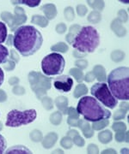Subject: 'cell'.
Wrapping results in <instances>:
<instances>
[{
	"label": "cell",
	"mask_w": 129,
	"mask_h": 154,
	"mask_svg": "<svg viewBox=\"0 0 129 154\" xmlns=\"http://www.w3.org/2000/svg\"><path fill=\"white\" fill-rule=\"evenodd\" d=\"M30 136L32 138V140H34V141H40L42 139V134L38 130L33 131Z\"/></svg>",
	"instance_id": "cell-37"
},
{
	"label": "cell",
	"mask_w": 129,
	"mask_h": 154,
	"mask_svg": "<svg viewBox=\"0 0 129 154\" xmlns=\"http://www.w3.org/2000/svg\"><path fill=\"white\" fill-rule=\"evenodd\" d=\"M73 55L75 56V57H84L86 56L85 53H83V54H81V53H79V51H74L73 52Z\"/></svg>",
	"instance_id": "cell-49"
},
{
	"label": "cell",
	"mask_w": 129,
	"mask_h": 154,
	"mask_svg": "<svg viewBox=\"0 0 129 154\" xmlns=\"http://www.w3.org/2000/svg\"><path fill=\"white\" fill-rule=\"evenodd\" d=\"M87 3L91 8H93L94 10H96V11H98V12L102 11L104 8V5H105L104 1H87Z\"/></svg>",
	"instance_id": "cell-22"
},
{
	"label": "cell",
	"mask_w": 129,
	"mask_h": 154,
	"mask_svg": "<svg viewBox=\"0 0 129 154\" xmlns=\"http://www.w3.org/2000/svg\"><path fill=\"white\" fill-rule=\"evenodd\" d=\"M77 111L79 115L83 116L84 120L93 122L108 119L111 116V112L104 105L94 97L90 96H84L79 99Z\"/></svg>",
	"instance_id": "cell-2"
},
{
	"label": "cell",
	"mask_w": 129,
	"mask_h": 154,
	"mask_svg": "<svg viewBox=\"0 0 129 154\" xmlns=\"http://www.w3.org/2000/svg\"><path fill=\"white\" fill-rule=\"evenodd\" d=\"M9 50L7 49V47L0 44V64L1 63H5L8 61L9 58Z\"/></svg>",
	"instance_id": "cell-18"
},
{
	"label": "cell",
	"mask_w": 129,
	"mask_h": 154,
	"mask_svg": "<svg viewBox=\"0 0 129 154\" xmlns=\"http://www.w3.org/2000/svg\"><path fill=\"white\" fill-rule=\"evenodd\" d=\"M115 140L118 142H122L124 140L126 142H128V132H116Z\"/></svg>",
	"instance_id": "cell-28"
},
{
	"label": "cell",
	"mask_w": 129,
	"mask_h": 154,
	"mask_svg": "<svg viewBox=\"0 0 129 154\" xmlns=\"http://www.w3.org/2000/svg\"><path fill=\"white\" fill-rule=\"evenodd\" d=\"M87 11L88 10H87L86 6H84V5H79L77 7V12H78L79 17H84L86 15Z\"/></svg>",
	"instance_id": "cell-35"
},
{
	"label": "cell",
	"mask_w": 129,
	"mask_h": 154,
	"mask_svg": "<svg viewBox=\"0 0 129 154\" xmlns=\"http://www.w3.org/2000/svg\"><path fill=\"white\" fill-rule=\"evenodd\" d=\"M41 70L47 76H54L61 75L65 67L66 60L60 53L53 52L48 54L41 60Z\"/></svg>",
	"instance_id": "cell-5"
},
{
	"label": "cell",
	"mask_w": 129,
	"mask_h": 154,
	"mask_svg": "<svg viewBox=\"0 0 129 154\" xmlns=\"http://www.w3.org/2000/svg\"><path fill=\"white\" fill-rule=\"evenodd\" d=\"M88 153H99V149L95 144H90L87 148Z\"/></svg>",
	"instance_id": "cell-40"
},
{
	"label": "cell",
	"mask_w": 129,
	"mask_h": 154,
	"mask_svg": "<svg viewBox=\"0 0 129 154\" xmlns=\"http://www.w3.org/2000/svg\"><path fill=\"white\" fill-rule=\"evenodd\" d=\"M70 74L76 78V80L78 81V82H82L83 80L84 79V72L82 71L81 69H76V68L72 69L70 70Z\"/></svg>",
	"instance_id": "cell-21"
},
{
	"label": "cell",
	"mask_w": 129,
	"mask_h": 154,
	"mask_svg": "<svg viewBox=\"0 0 129 154\" xmlns=\"http://www.w3.org/2000/svg\"><path fill=\"white\" fill-rule=\"evenodd\" d=\"M4 81H5V74H4V71H3V69L0 68V86L3 84L4 82Z\"/></svg>",
	"instance_id": "cell-46"
},
{
	"label": "cell",
	"mask_w": 129,
	"mask_h": 154,
	"mask_svg": "<svg viewBox=\"0 0 129 154\" xmlns=\"http://www.w3.org/2000/svg\"><path fill=\"white\" fill-rule=\"evenodd\" d=\"M93 73L95 75V78L99 82H104L106 81V71H105V69L102 65H96V66L94 67Z\"/></svg>",
	"instance_id": "cell-12"
},
{
	"label": "cell",
	"mask_w": 129,
	"mask_h": 154,
	"mask_svg": "<svg viewBox=\"0 0 129 154\" xmlns=\"http://www.w3.org/2000/svg\"><path fill=\"white\" fill-rule=\"evenodd\" d=\"M102 154H106V153H116V151L115 150H114V149H106V150H104V151H102Z\"/></svg>",
	"instance_id": "cell-47"
},
{
	"label": "cell",
	"mask_w": 129,
	"mask_h": 154,
	"mask_svg": "<svg viewBox=\"0 0 129 154\" xmlns=\"http://www.w3.org/2000/svg\"><path fill=\"white\" fill-rule=\"evenodd\" d=\"M72 44L81 53H92L100 44V34L92 26H85L81 28Z\"/></svg>",
	"instance_id": "cell-4"
},
{
	"label": "cell",
	"mask_w": 129,
	"mask_h": 154,
	"mask_svg": "<svg viewBox=\"0 0 129 154\" xmlns=\"http://www.w3.org/2000/svg\"><path fill=\"white\" fill-rule=\"evenodd\" d=\"M118 20L120 21V22H121V23H125V22H127V13L126 12V11H124V10H121V11H120L118 12Z\"/></svg>",
	"instance_id": "cell-33"
},
{
	"label": "cell",
	"mask_w": 129,
	"mask_h": 154,
	"mask_svg": "<svg viewBox=\"0 0 129 154\" xmlns=\"http://www.w3.org/2000/svg\"><path fill=\"white\" fill-rule=\"evenodd\" d=\"M65 99H66V97H62V105H63V101H64V100H65ZM66 105H67V101H66V102H65V106H66ZM57 106H58V107H59V108H60V109H62V106L60 105H57Z\"/></svg>",
	"instance_id": "cell-50"
},
{
	"label": "cell",
	"mask_w": 129,
	"mask_h": 154,
	"mask_svg": "<svg viewBox=\"0 0 129 154\" xmlns=\"http://www.w3.org/2000/svg\"><path fill=\"white\" fill-rule=\"evenodd\" d=\"M5 153L6 154H31L32 152L27 148L26 146H20V145H17L15 146H12L11 148H9L6 151Z\"/></svg>",
	"instance_id": "cell-10"
},
{
	"label": "cell",
	"mask_w": 129,
	"mask_h": 154,
	"mask_svg": "<svg viewBox=\"0 0 129 154\" xmlns=\"http://www.w3.org/2000/svg\"><path fill=\"white\" fill-rule=\"evenodd\" d=\"M113 130H114L115 132H124L127 129V126L124 122H114L112 125Z\"/></svg>",
	"instance_id": "cell-29"
},
{
	"label": "cell",
	"mask_w": 129,
	"mask_h": 154,
	"mask_svg": "<svg viewBox=\"0 0 129 154\" xmlns=\"http://www.w3.org/2000/svg\"><path fill=\"white\" fill-rule=\"evenodd\" d=\"M126 113H127V111L122 110V109H120L117 111H115V113L114 114V120L117 121V120L123 119L124 117H125V116H126Z\"/></svg>",
	"instance_id": "cell-31"
},
{
	"label": "cell",
	"mask_w": 129,
	"mask_h": 154,
	"mask_svg": "<svg viewBox=\"0 0 129 154\" xmlns=\"http://www.w3.org/2000/svg\"><path fill=\"white\" fill-rule=\"evenodd\" d=\"M120 109H122V110L127 111V110H128V104L126 103V102H122L120 105Z\"/></svg>",
	"instance_id": "cell-45"
},
{
	"label": "cell",
	"mask_w": 129,
	"mask_h": 154,
	"mask_svg": "<svg viewBox=\"0 0 129 154\" xmlns=\"http://www.w3.org/2000/svg\"><path fill=\"white\" fill-rule=\"evenodd\" d=\"M57 140V134H48L47 137L45 138V140L43 141V145H44V147L46 148H49V142H51V145L53 146V145L56 142Z\"/></svg>",
	"instance_id": "cell-23"
},
{
	"label": "cell",
	"mask_w": 129,
	"mask_h": 154,
	"mask_svg": "<svg viewBox=\"0 0 129 154\" xmlns=\"http://www.w3.org/2000/svg\"><path fill=\"white\" fill-rule=\"evenodd\" d=\"M6 147H7L6 140L2 134H0V154L5 153Z\"/></svg>",
	"instance_id": "cell-34"
},
{
	"label": "cell",
	"mask_w": 129,
	"mask_h": 154,
	"mask_svg": "<svg viewBox=\"0 0 129 154\" xmlns=\"http://www.w3.org/2000/svg\"><path fill=\"white\" fill-rule=\"evenodd\" d=\"M112 132H110L109 130H103L98 134V140L102 144L109 143L112 140Z\"/></svg>",
	"instance_id": "cell-15"
},
{
	"label": "cell",
	"mask_w": 129,
	"mask_h": 154,
	"mask_svg": "<svg viewBox=\"0 0 129 154\" xmlns=\"http://www.w3.org/2000/svg\"><path fill=\"white\" fill-rule=\"evenodd\" d=\"M111 28L118 37H123L126 33V29L122 26V23L118 19H114L111 23Z\"/></svg>",
	"instance_id": "cell-11"
},
{
	"label": "cell",
	"mask_w": 129,
	"mask_h": 154,
	"mask_svg": "<svg viewBox=\"0 0 129 154\" xmlns=\"http://www.w3.org/2000/svg\"><path fill=\"white\" fill-rule=\"evenodd\" d=\"M41 10L44 11L46 17H47L48 19H53L54 17H56L57 15V10L56 7L53 5H46L42 6Z\"/></svg>",
	"instance_id": "cell-13"
},
{
	"label": "cell",
	"mask_w": 129,
	"mask_h": 154,
	"mask_svg": "<svg viewBox=\"0 0 129 154\" xmlns=\"http://www.w3.org/2000/svg\"><path fill=\"white\" fill-rule=\"evenodd\" d=\"M32 23H34V24H37L40 27H46L47 24H48V21L47 19H46L45 17H40L39 15H35V16H33L32 17Z\"/></svg>",
	"instance_id": "cell-19"
},
{
	"label": "cell",
	"mask_w": 129,
	"mask_h": 154,
	"mask_svg": "<svg viewBox=\"0 0 129 154\" xmlns=\"http://www.w3.org/2000/svg\"><path fill=\"white\" fill-rule=\"evenodd\" d=\"M61 146L64 147V148L66 149H70L72 148V146H73V140H71V137H65L63 138L61 140Z\"/></svg>",
	"instance_id": "cell-30"
},
{
	"label": "cell",
	"mask_w": 129,
	"mask_h": 154,
	"mask_svg": "<svg viewBox=\"0 0 129 154\" xmlns=\"http://www.w3.org/2000/svg\"><path fill=\"white\" fill-rule=\"evenodd\" d=\"M9 65L8 66H6L5 65V68L7 70H9V71H11V69H13L14 68H15V62H12V61H9Z\"/></svg>",
	"instance_id": "cell-44"
},
{
	"label": "cell",
	"mask_w": 129,
	"mask_h": 154,
	"mask_svg": "<svg viewBox=\"0 0 129 154\" xmlns=\"http://www.w3.org/2000/svg\"><path fill=\"white\" fill-rule=\"evenodd\" d=\"M65 16H66V18L68 21H72L74 19V11L72 7H67L65 11Z\"/></svg>",
	"instance_id": "cell-32"
},
{
	"label": "cell",
	"mask_w": 129,
	"mask_h": 154,
	"mask_svg": "<svg viewBox=\"0 0 129 154\" xmlns=\"http://www.w3.org/2000/svg\"><path fill=\"white\" fill-rule=\"evenodd\" d=\"M37 112L34 109L25 110H12L9 111L6 117L5 125L10 128H17L31 123L36 119Z\"/></svg>",
	"instance_id": "cell-6"
},
{
	"label": "cell",
	"mask_w": 129,
	"mask_h": 154,
	"mask_svg": "<svg viewBox=\"0 0 129 154\" xmlns=\"http://www.w3.org/2000/svg\"><path fill=\"white\" fill-rule=\"evenodd\" d=\"M95 79V75H94V73H93V71L88 72V73L86 74V75L84 76V80H85L87 82H93Z\"/></svg>",
	"instance_id": "cell-41"
},
{
	"label": "cell",
	"mask_w": 129,
	"mask_h": 154,
	"mask_svg": "<svg viewBox=\"0 0 129 154\" xmlns=\"http://www.w3.org/2000/svg\"><path fill=\"white\" fill-rule=\"evenodd\" d=\"M68 114H69V117L70 118H73V119H79V114L77 110H75L74 108H69L68 110Z\"/></svg>",
	"instance_id": "cell-36"
},
{
	"label": "cell",
	"mask_w": 129,
	"mask_h": 154,
	"mask_svg": "<svg viewBox=\"0 0 129 154\" xmlns=\"http://www.w3.org/2000/svg\"><path fill=\"white\" fill-rule=\"evenodd\" d=\"M7 37V27L4 22H0V44L4 43Z\"/></svg>",
	"instance_id": "cell-25"
},
{
	"label": "cell",
	"mask_w": 129,
	"mask_h": 154,
	"mask_svg": "<svg viewBox=\"0 0 129 154\" xmlns=\"http://www.w3.org/2000/svg\"><path fill=\"white\" fill-rule=\"evenodd\" d=\"M6 99V95L3 90H0V102H3Z\"/></svg>",
	"instance_id": "cell-48"
},
{
	"label": "cell",
	"mask_w": 129,
	"mask_h": 154,
	"mask_svg": "<svg viewBox=\"0 0 129 154\" xmlns=\"http://www.w3.org/2000/svg\"><path fill=\"white\" fill-rule=\"evenodd\" d=\"M124 57H125V53L120 50H115L111 53V58L114 62H121L123 60Z\"/></svg>",
	"instance_id": "cell-26"
},
{
	"label": "cell",
	"mask_w": 129,
	"mask_h": 154,
	"mask_svg": "<svg viewBox=\"0 0 129 154\" xmlns=\"http://www.w3.org/2000/svg\"><path fill=\"white\" fill-rule=\"evenodd\" d=\"M101 14L98 11H92L88 16V21L92 23H98L101 21Z\"/></svg>",
	"instance_id": "cell-24"
},
{
	"label": "cell",
	"mask_w": 129,
	"mask_h": 154,
	"mask_svg": "<svg viewBox=\"0 0 129 154\" xmlns=\"http://www.w3.org/2000/svg\"><path fill=\"white\" fill-rule=\"evenodd\" d=\"M108 88L117 99H129V69L127 67H119L109 73L107 78Z\"/></svg>",
	"instance_id": "cell-3"
},
{
	"label": "cell",
	"mask_w": 129,
	"mask_h": 154,
	"mask_svg": "<svg viewBox=\"0 0 129 154\" xmlns=\"http://www.w3.org/2000/svg\"><path fill=\"white\" fill-rule=\"evenodd\" d=\"M75 64L79 67V69H84L88 66V62L86 60H84V59H81V60L76 61Z\"/></svg>",
	"instance_id": "cell-39"
},
{
	"label": "cell",
	"mask_w": 129,
	"mask_h": 154,
	"mask_svg": "<svg viewBox=\"0 0 129 154\" xmlns=\"http://www.w3.org/2000/svg\"><path fill=\"white\" fill-rule=\"evenodd\" d=\"M67 135L69 137H73V142L74 144H76L77 146H84L85 141H84V139L79 135V132L77 130H71V131H69Z\"/></svg>",
	"instance_id": "cell-14"
},
{
	"label": "cell",
	"mask_w": 129,
	"mask_h": 154,
	"mask_svg": "<svg viewBox=\"0 0 129 154\" xmlns=\"http://www.w3.org/2000/svg\"><path fill=\"white\" fill-rule=\"evenodd\" d=\"M91 95L97 99L102 105L109 109H114L118 105V99L110 92L106 83L98 82L90 88Z\"/></svg>",
	"instance_id": "cell-7"
},
{
	"label": "cell",
	"mask_w": 129,
	"mask_h": 154,
	"mask_svg": "<svg viewBox=\"0 0 129 154\" xmlns=\"http://www.w3.org/2000/svg\"><path fill=\"white\" fill-rule=\"evenodd\" d=\"M80 29H81V27L79 25H73L69 29V33L71 35H73V37H75L78 34V33H79Z\"/></svg>",
	"instance_id": "cell-38"
},
{
	"label": "cell",
	"mask_w": 129,
	"mask_h": 154,
	"mask_svg": "<svg viewBox=\"0 0 129 154\" xmlns=\"http://www.w3.org/2000/svg\"><path fill=\"white\" fill-rule=\"evenodd\" d=\"M12 43L23 57H30L41 47L43 37L39 30L33 26H21L16 29Z\"/></svg>",
	"instance_id": "cell-1"
},
{
	"label": "cell",
	"mask_w": 129,
	"mask_h": 154,
	"mask_svg": "<svg viewBox=\"0 0 129 154\" xmlns=\"http://www.w3.org/2000/svg\"><path fill=\"white\" fill-rule=\"evenodd\" d=\"M51 50L53 51H60V52H66L68 50V45L63 42H60L55 45H53Z\"/></svg>",
	"instance_id": "cell-27"
},
{
	"label": "cell",
	"mask_w": 129,
	"mask_h": 154,
	"mask_svg": "<svg viewBox=\"0 0 129 154\" xmlns=\"http://www.w3.org/2000/svg\"><path fill=\"white\" fill-rule=\"evenodd\" d=\"M73 86V79L67 75H61L53 80V87L61 93H68Z\"/></svg>",
	"instance_id": "cell-8"
},
{
	"label": "cell",
	"mask_w": 129,
	"mask_h": 154,
	"mask_svg": "<svg viewBox=\"0 0 129 154\" xmlns=\"http://www.w3.org/2000/svg\"><path fill=\"white\" fill-rule=\"evenodd\" d=\"M78 122H79V119H73V118H68L67 122L69 123V125L73 127L78 126Z\"/></svg>",
	"instance_id": "cell-43"
},
{
	"label": "cell",
	"mask_w": 129,
	"mask_h": 154,
	"mask_svg": "<svg viewBox=\"0 0 129 154\" xmlns=\"http://www.w3.org/2000/svg\"><path fill=\"white\" fill-rule=\"evenodd\" d=\"M78 127L81 128V130L83 131L84 137L85 138H90L94 135V132L91 129V126L89 124L88 121L86 120H79L78 122Z\"/></svg>",
	"instance_id": "cell-9"
},
{
	"label": "cell",
	"mask_w": 129,
	"mask_h": 154,
	"mask_svg": "<svg viewBox=\"0 0 129 154\" xmlns=\"http://www.w3.org/2000/svg\"><path fill=\"white\" fill-rule=\"evenodd\" d=\"M66 30V24H64V23H60V24H59L56 27V31L58 33H65Z\"/></svg>",
	"instance_id": "cell-42"
},
{
	"label": "cell",
	"mask_w": 129,
	"mask_h": 154,
	"mask_svg": "<svg viewBox=\"0 0 129 154\" xmlns=\"http://www.w3.org/2000/svg\"><path fill=\"white\" fill-rule=\"evenodd\" d=\"M87 93H88V88H87V87L84 84H79L75 88L74 97L75 98H79V97H82V96L85 95Z\"/></svg>",
	"instance_id": "cell-17"
},
{
	"label": "cell",
	"mask_w": 129,
	"mask_h": 154,
	"mask_svg": "<svg viewBox=\"0 0 129 154\" xmlns=\"http://www.w3.org/2000/svg\"><path fill=\"white\" fill-rule=\"evenodd\" d=\"M108 124H109L108 119H103V120H100V121L94 122L91 127L94 130H101V129H103L104 128H106Z\"/></svg>",
	"instance_id": "cell-20"
},
{
	"label": "cell",
	"mask_w": 129,
	"mask_h": 154,
	"mask_svg": "<svg viewBox=\"0 0 129 154\" xmlns=\"http://www.w3.org/2000/svg\"><path fill=\"white\" fill-rule=\"evenodd\" d=\"M2 128H3V123H2V122H0V130H1Z\"/></svg>",
	"instance_id": "cell-52"
},
{
	"label": "cell",
	"mask_w": 129,
	"mask_h": 154,
	"mask_svg": "<svg viewBox=\"0 0 129 154\" xmlns=\"http://www.w3.org/2000/svg\"><path fill=\"white\" fill-rule=\"evenodd\" d=\"M13 5H25L29 7H36L40 5V0H19V1H11Z\"/></svg>",
	"instance_id": "cell-16"
},
{
	"label": "cell",
	"mask_w": 129,
	"mask_h": 154,
	"mask_svg": "<svg viewBox=\"0 0 129 154\" xmlns=\"http://www.w3.org/2000/svg\"><path fill=\"white\" fill-rule=\"evenodd\" d=\"M121 153L127 154V153H128V149H127V148L121 149Z\"/></svg>",
	"instance_id": "cell-51"
}]
</instances>
